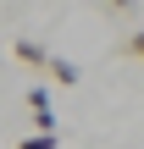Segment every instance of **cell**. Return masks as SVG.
Here are the masks:
<instances>
[{"instance_id":"cell-1","label":"cell","mask_w":144,"mask_h":149,"mask_svg":"<svg viewBox=\"0 0 144 149\" xmlns=\"http://www.w3.org/2000/svg\"><path fill=\"white\" fill-rule=\"evenodd\" d=\"M17 61H22V66H44L50 55H44V44H33V39H17Z\"/></svg>"},{"instance_id":"cell-2","label":"cell","mask_w":144,"mask_h":149,"mask_svg":"<svg viewBox=\"0 0 144 149\" xmlns=\"http://www.w3.org/2000/svg\"><path fill=\"white\" fill-rule=\"evenodd\" d=\"M44 66H50V77H55V83H67V88L78 83V61H44Z\"/></svg>"},{"instance_id":"cell-3","label":"cell","mask_w":144,"mask_h":149,"mask_svg":"<svg viewBox=\"0 0 144 149\" xmlns=\"http://www.w3.org/2000/svg\"><path fill=\"white\" fill-rule=\"evenodd\" d=\"M17 149H55V133H33V138H22Z\"/></svg>"},{"instance_id":"cell-4","label":"cell","mask_w":144,"mask_h":149,"mask_svg":"<svg viewBox=\"0 0 144 149\" xmlns=\"http://www.w3.org/2000/svg\"><path fill=\"white\" fill-rule=\"evenodd\" d=\"M128 44H133V55H144V33H133V39H128Z\"/></svg>"},{"instance_id":"cell-5","label":"cell","mask_w":144,"mask_h":149,"mask_svg":"<svg viewBox=\"0 0 144 149\" xmlns=\"http://www.w3.org/2000/svg\"><path fill=\"white\" fill-rule=\"evenodd\" d=\"M111 6H117V11H128V6H133V0H111Z\"/></svg>"}]
</instances>
